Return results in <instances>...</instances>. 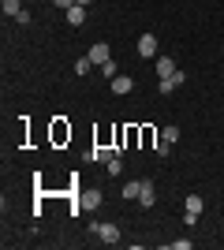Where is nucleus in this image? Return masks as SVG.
<instances>
[{
	"mask_svg": "<svg viewBox=\"0 0 224 250\" xmlns=\"http://www.w3.org/2000/svg\"><path fill=\"white\" fill-rule=\"evenodd\" d=\"M90 67H94L90 56H79V60H75V75H90Z\"/></svg>",
	"mask_w": 224,
	"mask_h": 250,
	"instance_id": "obj_14",
	"label": "nucleus"
},
{
	"mask_svg": "<svg viewBox=\"0 0 224 250\" xmlns=\"http://www.w3.org/2000/svg\"><path fill=\"white\" fill-rule=\"evenodd\" d=\"M79 206H82V209H101V206H105V194L94 190V187H90V190H79Z\"/></svg>",
	"mask_w": 224,
	"mask_h": 250,
	"instance_id": "obj_4",
	"label": "nucleus"
},
{
	"mask_svg": "<svg viewBox=\"0 0 224 250\" xmlns=\"http://www.w3.org/2000/svg\"><path fill=\"white\" fill-rule=\"evenodd\" d=\"M53 4H56V8H64V11H67V8L75 4V0H53Z\"/></svg>",
	"mask_w": 224,
	"mask_h": 250,
	"instance_id": "obj_20",
	"label": "nucleus"
},
{
	"mask_svg": "<svg viewBox=\"0 0 224 250\" xmlns=\"http://www.w3.org/2000/svg\"><path fill=\"white\" fill-rule=\"evenodd\" d=\"M86 56H90V60H94L97 67H101V63H105L108 56H112V49H108V42H94V45H90V52H86Z\"/></svg>",
	"mask_w": 224,
	"mask_h": 250,
	"instance_id": "obj_6",
	"label": "nucleus"
},
{
	"mask_svg": "<svg viewBox=\"0 0 224 250\" xmlns=\"http://www.w3.org/2000/svg\"><path fill=\"white\" fill-rule=\"evenodd\" d=\"M75 4H82V8H86V4H94V0H75Z\"/></svg>",
	"mask_w": 224,
	"mask_h": 250,
	"instance_id": "obj_21",
	"label": "nucleus"
},
{
	"mask_svg": "<svg viewBox=\"0 0 224 250\" xmlns=\"http://www.w3.org/2000/svg\"><path fill=\"white\" fill-rule=\"evenodd\" d=\"M139 206H142V209H153V206H157V187H153L149 179H142V194H139Z\"/></svg>",
	"mask_w": 224,
	"mask_h": 250,
	"instance_id": "obj_5",
	"label": "nucleus"
},
{
	"mask_svg": "<svg viewBox=\"0 0 224 250\" xmlns=\"http://www.w3.org/2000/svg\"><path fill=\"white\" fill-rule=\"evenodd\" d=\"M90 231H94L105 247H116V243H120V224H112V220H101V224L94 220V228H90Z\"/></svg>",
	"mask_w": 224,
	"mask_h": 250,
	"instance_id": "obj_1",
	"label": "nucleus"
},
{
	"mask_svg": "<svg viewBox=\"0 0 224 250\" xmlns=\"http://www.w3.org/2000/svg\"><path fill=\"white\" fill-rule=\"evenodd\" d=\"M191 247H194L191 239H176V243H172V250H191Z\"/></svg>",
	"mask_w": 224,
	"mask_h": 250,
	"instance_id": "obj_19",
	"label": "nucleus"
},
{
	"mask_svg": "<svg viewBox=\"0 0 224 250\" xmlns=\"http://www.w3.org/2000/svg\"><path fill=\"white\" fill-rule=\"evenodd\" d=\"M183 83H187V71H176V75H168V79H157V94H176Z\"/></svg>",
	"mask_w": 224,
	"mask_h": 250,
	"instance_id": "obj_2",
	"label": "nucleus"
},
{
	"mask_svg": "<svg viewBox=\"0 0 224 250\" xmlns=\"http://www.w3.org/2000/svg\"><path fill=\"white\" fill-rule=\"evenodd\" d=\"M183 209H187V213H194V217H198V213H202V209H205L202 194H187V206H183Z\"/></svg>",
	"mask_w": 224,
	"mask_h": 250,
	"instance_id": "obj_13",
	"label": "nucleus"
},
{
	"mask_svg": "<svg viewBox=\"0 0 224 250\" xmlns=\"http://www.w3.org/2000/svg\"><path fill=\"white\" fill-rule=\"evenodd\" d=\"M161 138H164V142H172V146H176V138H180V127H176V124H168V127H164V131H161Z\"/></svg>",
	"mask_w": 224,
	"mask_h": 250,
	"instance_id": "obj_15",
	"label": "nucleus"
},
{
	"mask_svg": "<svg viewBox=\"0 0 224 250\" xmlns=\"http://www.w3.org/2000/svg\"><path fill=\"white\" fill-rule=\"evenodd\" d=\"M116 157V149H108V146H94L90 153H86V161H94V165H108Z\"/></svg>",
	"mask_w": 224,
	"mask_h": 250,
	"instance_id": "obj_8",
	"label": "nucleus"
},
{
	"mask_svg": "<svg viewBox=\"0 0 224 250\" xmlns=\"http://www.w3.org/2000/svg\"><path fill=\"white\" fill-rule=\"evenodd\" d=\"M135 49H139V56H142V60H153V56H157V34H142Z\"/></svg>",
	"mask_w": 224,
	"mask_h": 250,
	"instance_id": "obj_3",
	"label": "nucleus"
},
{
	"mask_svg": "<svg viewBox=\"0 0 224 250\" xmlns=\"http://www.w3.org/2000/svg\"><path fill=\"white\" fill-rule=\"evenodd\" d=\"M180 67H176V60H168V56H157V79H168V75H176Z\"/></svg>",
	"mask_w": 224,
	"mask_h": 250,
	"instance_id": "obj_10",
	"label": "nucleus"
},
{
	"mask_svg": "<svg viewBox=\"0 0 224 250\" xmlns=\"http://www.w3.org/2000/svg\"><path fill=\"white\" fill-rule=\"evenodd\" d=\"M139 194H142V179H127L123 183V202H139Z\"/></svg>",
	"mask_w": 224,
	"mask_h": 250,
	"instance_id": "obj_9",
	"label": "nucleus"
},
{
	"mask_svg": "<svg viewBox=\"0 0 224 250\" xmlns=\"http://www.w3.org/2000/svg\"><path fill=\"white\" fill-rule=\"evenodd\" d=\"M0 8H4V15H8V19H19L22 0H0Z\"/></svg>",
	"mask_w": 224,
	"mask_h": 250,
	"instance_id": "obj_12",
	"label": "nucleus"
},
{
	"mask_svg": "<svg viewBox=\"0 0 224 250\" xmlns=\"http://www.w3.org/2000/svg\"><path fill=\"white\" fill-rule=\"evenodd\" d=\"M101 75H105L108 83H112V79H116V75H120V67H116V63H112V60H105V63H101Z\"/></svg>",
	"mask_w": 224,
	"mask_h": 250,
	"instance_id": "obj_16",
	"label": "nucleus"
},
{
	"mask_svg": "<svg viewBox=\"0 0 224 250\" xmlns=\"http://www.w3.org/2000/svg\"><path fill=\"white\" fill-rule=\"evenodd\" d=\"M105 168H108V176H120V172H123V161H120V153L112 157V161H108Z\"/></svg>",
	"mask_w": 224,
	"mask_h": 250,
	"instance_id": "obj_17",
	"label": "nucleus"
},
{
	"mask_svg": "<svg viewBox=\"0 0 224 250\" xmlns=\"http://www.w3.org/2000/svg\"><path fill=\"white\" fill-rule=\"evenodd\" d=\"M67 22H71V26H82L86 22V8L82 4H71V8H67Z\"/></svg>",
	"mask_w": 224,
	"mask_h": 250,
	"instance_id": "obj_11",
	"label": "nucleus"
},
{
	"mask_svg": "<svg viewBox=\"0 0 224 250\" xmlns=\"http://www.w3.org/2000/svg\"><path fill=\"white\" fill-rule=\"evenodd\" d=\"M172 153V142H164V138H161V142H157V157H168Z\"/></svg>",
	"mask_w": 224,
	"mask_h": 250,
	"instance_id": "obj_18",
	"label": "nucleus"
},
{
	"mask_svg": "<svg viewBox=\"0 0 224 250\" xmlns=\"http://www.w3.org/2000/svg\"><path fill=\"white\" fill-rule=\"evenodd\" d=\"M221 56H224V45H221Z\"/></svg>",
	"mask_w": 224,
	"mask_h": 250,
	"instance_id": "obj_22",
	"label": "nucleus"
},
{
	"mask_svg": "<svg viewBox=\"0 0 224 250\" xmlns=\"http://www.w3.org/2000/svg\"><path fill=\"white\" fill-rule=\"evenodd\" d=\"M108 90L123 97V94H131V90H135V79H131V75H116V79L108 83Z\"/></svg>",
	"mask_w": 224,
	"mask_h": 250,
	"instance_id": "obj_7",
	"label": "nucleus"
}]
</instances>
